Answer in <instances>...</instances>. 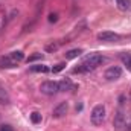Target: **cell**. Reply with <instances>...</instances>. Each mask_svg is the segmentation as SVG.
<instances>
[{"label":"cell","mask_w":131,"mask_h":131,"mask_svg":"<svg viewBox=\"0 0 131 131\" xmlns=\"http://www.w3.org/2000/svg\"><path fill=\"white\" fill-rule=\"evenodd\" d=\"M104 61H105V58H104L101 53H92V55H89V57L82 61L81 66H78V67L73 69V73H87V72H90V70H95V69H96L98 66H101Z\"/></svg>","instance_id":"1"},{"label":"cell","mask_w":131,"mask_h":131,"mask_svg":"<svg viewBox=\"0 0 131 131\" xmlns=\"http://www.w3.org/2000/svg\"><path fill=\"white\" fill-rule=\"evenodd\" d=\"M23 60H25V53L21 50H15V52H11L8 57L0 58V67H14Z\"/></svg>","instance_id":"2"},{"label":"cell","mask_w":131,"mask_h":131,"mask_svg":"<svg viewBox=\"0 0 131 131\" xmlns=\"http://www.w3.org/2000/svg\"><path fill=\"white\" fill-rule=\"evenodd\" d=\"M90 119H92V124L93 125H102V122L105 121V107L102 104L96 105L93 110H92V114H90Z\"/></svg>","instance_id":"3"},{"label":"cell","mask_w":131,"mask_h":131,"mask_svg":"<svg viewBox=\"0 0 131 131\" xmlns=\"http://www.w3.org/2000/svg\"><path fill=\"white\" fill-rule=\"evenodd\" d=\"M40 90H41V93H44L47 96H53L60 92V87H58L57 81H44V82H41Z\"/></svg>","instance_id":"4"},{"label":"cell","mask_w":131,"mask_h":131,"mask_svg":"<svg viewBox=\"0 0 131 131\" xmlns=\"http://www.w3.org/2000/svg\"><path fill=\"white\" fill-rule=\"evenodd\" d=\"M121 75H122V69L119 66H111L105 70V78L108 81H116L121 78Z\"/></svg>","instance_id":"5"},{"label":"cell","mask_w":131,"mask_h":131,"mask_svg":"<svg viewBox=\"0 0 131 131\" xmlns=\"http://www.w3.org/2000/svg\"><path fill=\"white\" fill-rule=\"evenodd\" d=\"M98 40L99 41H105V43H113V41H119L121 35L114 34V32H110V31H105V32L98 34Z\"/></svg>","instance_id":"6"},{"label":"cell","mask_w":131,"mask_h":131,"mask_svg":"<svg viewBox=\"0 0 131 131\" xmlns=\"http://www.w3.org/2000/svg\"><path fill=\"white\" fill-rule=\"evenodd\" d=\"M67 110H69V104H67V102H61L60 105H57V107L53 108L52 116H53L55 119H60V117H63L64 114H67Z\"/></svg>","instance_id":"7"},{"label":"cell","mask_w":131,"mask_h":131,"mask_svg":"<svg viewBox=\"0 0 131 131\" xmlns=\"http://www.w3.org/2000/svg\"><path fill=\"white\" fill-rule=\"evenodd\" d=\"M113 125H114L117 130H121V128H124V127H125V116H124V113H122V111H117V113H116L114 121H113Z\"/></svg>","instance_id":"8"},{"label":"cell","mask_w":131,"mask_h":131,"mask_svg":"<svg viewBox=\"0 0 131 131\" xmlns=\"http://www.w3.org/2000/svg\"><path fill=\"white\" fill-rule=\"evenodd\" d=\"M58 87H60V92H67V90H72L73 89V82L69 79V78H64L58 82Z\"/></svg>","instance_id":"9"},{"label":"cell","mask_w":131,"mask_h":131,"mask_svg":"<svg viewBox=\"0 0 131 131\" xmlns=\"http://www.w3.org/2000/svg\"><path fill=\"white\" fill-rule=\"evenodd\" d=\"M9 102H11V98L8 92L5 90V87L0 85V105H9Z\"/></svg>","instance_id":"10"},{"label":"cell","mask_w":131,"mask_h":131,"mask_svg":"<svg viewBox=\"0 0 131 131\" xmlns=\"http://www.w3.org/2000/svg\"><path fill=\"white\" fill-rule=\"evenodd\" d=\"M44 49H46V52L53 53V52H57V50L60 49V43H57V41H50V43H47V44L44 46Z\"/></svg>","instance_id":"11"},{"label":"cell","mask_w":131,"mask_h":131,"mask_svg":"<svg viewBox=\"0 0 131 131\" xmlns=\"http://www.w3.org/2000/svg\"><path fill=\"white\" fill-rule=\"evenodd\" d=\"M116 5L121 11H127L131 8V0H116Z\"/></svg>","instance_id":"12"},{"label":"cell","mask_w":131,"mask_h":131,"mask_svg":"<svg viewBox=\"0 0 131 131\" xmlns=\"http://www.w3.org/2000/svg\"><path fill=\"white\" fill-rule=\"evenodd\" d=\"M82 53V49H72L66 53V60H73V58H78L79 55Z\"/></svg>","instance_id":"13"},{"label":"cell","mask_w":131,"mask_h":131,"mask_svg":"<svg viewBox=\"0 0 131 131\" xmlns=\"http://www.w3.org/2000/svg\"><path fill=\"white\" fill-rule=\"evenodd\" d=\"M31 72H37V73H47L49 72V67L43 64H35L31 67Z\"/></svg>","instance_id":"14"},{"label":"cell","mask_w":131,"mask_h":131,"mask_svg":"<svg viewBox=\"0 0 131 131\" xmlns=\"http://www.w3.org/2000/svg\"><path fill=\"white\" fill-rule=\"evenodd\" d=\"M121 60L122 63L127 66V69L131 70V53H121Z\"/></svg>","instance_id":"15"},{"label":"cell","mask_w":131,"mask_h":131,"mask_svg":"<svg viewBox=\"0 0 131 131\" xmlns=\"http://www.w3.org/2000/svg\"><path fill=\"white\" fill-rule=\"evenodd\" d=\"M31 121H32L34 124H40L41 122V114L38 111H34L32 114H31Z\"/></svg>","instance_id":"16"},{"label":"cell","mask_w":131,"mask_h":131,"mask_svg":"<svg viewBox=\"0 0 131 131\" xmlns=\"http://www.w3.org/2000/svg\"><path fill=\"white\" fill-rule=\"evenodd\" d=\"M64 67H66V63H58L57 66L52 67V72H53V73H58V72H61Z\"/></svg>","instance_id":"17"},{"label":"cell","mask_w":131,"mask_h":131,"mask_svg":"<svg viewBox=\"0 0 131 131\" xmlns=\"http://www.w3.org/2000/svg\"><path fill=\"white\" fill-rule=\"evenodd\" d=\"M43 58V53H34L28 58V63H32V61H37V60H41Z\"/></svg>","instance_id":"18"},{"label":"cell","mask_w":131,"mask_h":131,"mask_svg":"<svg viewBox=\"0 0 131 131\" xmlns=\"http://www.w3.org/2000/svg\"><path fill=\"white\" fill-rule=\"evenodd\" d=\"M47 20H49V23H57L58 21V14H49Z\"/></svg>","instance_id":"19"},{"label":"cell","mask_w":131,"mask_h":131,"mask_svg":"<svg viewBox=\"0 0 131 131\" xmlns=\"http://www.w3.org/2000/svg\"><path fill=\"white\" fill-rule=\"evenodd\" d=\"M0 131H12V128H11L9 125H3V127L0 128Z\"/></svg>","instance_id":"20"},{"label":"cell","mask_w":131,"mask_h":131,"mask_svg":"<svg viewBox=\"0 0 131 131\" xmlns=\"http://www.w3.org/2000/svg\"><path fill=\"white\" fill-rule=\"evenodd\" d=\"M130 98H131V92H130Z\"/></svg>","instance_id":"21"}]
</instances>
